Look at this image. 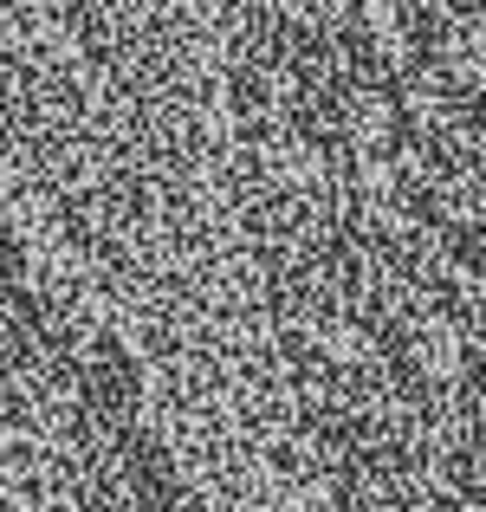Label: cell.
Segmentation results:
<instances>
[{"label":"cell","mask_w":486,"mask_h":512,"mask_svg":"<svg viewBox=\"0 0 486 512\" xmlns=\"http://www.w3.org/2000/svg\"><path fill=\"white\" fill-rule=\"evenodd\" d=\"M0 512L201 506L98 350L52 325H0Z\"/></svg>","instance_id":"obj_1"}]
</instances>
